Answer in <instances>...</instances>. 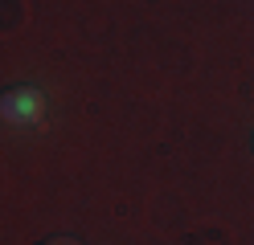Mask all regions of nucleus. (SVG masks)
I'll list each match as a JSON object with an SVG mask.
<instances>
[{
    "mask_svg": "<svg viewBox=\"0 0 254 245\" xmlns=\"http://www.w3.org/2000/svg\"><path fill=\"white\" fill-rule=\"evenodd\" d=\"M45 114V98L37 86H8L0 94V119L12 127H33Z\"/></svg>",
    "mask_w": 254,
    "mask_h": 245,
    "instance_id": "f257e3e1",
    "label": "nucleus"
},
{
    "mask_svg": "<svg viewBox=\"0 0 254 245\" xmlns=\"http://www.w3.org/2000/svg\"><path fill=\"white\" fill-rule=\"evenodd\" d=\"M41 245H82V241H74V237H50V241H41Z\"/></svg>",
    "mask_w": 254,
    "mask_h": 245,
    "instance_id": "f03ea898",
    "label": "nucleus"
},
{
    "mask_svg": "<svg viewBox=\"0 0 254 245\" xmlns=\"http://www.w3.org/2000/svg\"><path fill=\"white\" fill-rule=\"evenodd\" d=\"M250 151H254V139H250Z\"/></svg>",
    "mask_w": 254,
    "mask_h": 245,
    "instance_id": "7ed1b4c3",
    "label": "nucleus"
}]
</instances>
